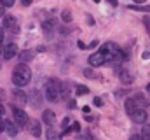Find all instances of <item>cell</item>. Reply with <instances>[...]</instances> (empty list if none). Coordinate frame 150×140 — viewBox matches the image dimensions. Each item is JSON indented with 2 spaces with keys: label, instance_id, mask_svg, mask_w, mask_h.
<instances>
[{
  "label": "cell",
  "instance_id": "28",
  "mask_svg": "<svg viewBox=\"0 0 150 140\" xmlns=\"http://www.w3.org/2000/svg\"><path fill=\"white\" fill-rule=\"evenodd\" d=\"M75 105H77V104H75V102H74V100H72V102H70V104H68V107H70V109H74V107H75Z\"/></svg>",
  "mask_w": 150,
  "mask_h": 140
},
{
  "label": "cell",
  "instance_id": "5",
  "mask_svg": "<svg viewBox=\"0 0 150 140\" xmlns=\"http://www.w3.org/2000/svg\"><path fill=\"white\" fill-rule=\"evenodd\" d=\"M129 116H131V117H133V121H134V123H138V124H142V123H145V121H147V110H145V109H142V107L134 109Z\"/></svg>",
  "mask_w": 150,
  "mask_h": 140
},
{
  "label": "cell",
  "instance_id": "13",
  "mask_svg": "<svg viewBox=\"0 0 150 140\" xmlns=\"http://www.w3.org/2000/svg\"><path fill=\"white\" fill-rule=\"evenodd\" d=\"M5 130H7V133L11 135V137H16L18 135V124H12V123H5Z\"/></svg>",
  "mask_w": 150,
  "mask_h": 140
},
{
  "label": "cell",
  "instance_id": "25",
  "mask_svg": "<svg viewBox=\"0 0 150 140\" xmlns=\"http://www.w3.org/2000/svg\"><path fill=\"white\" fill-rule=\"evenodd\" d=\"M21 4H23V5H30V4H32V0H21Z\"/></svg>",
  "mask_w": 150,
  "mask_h": 140
},
{
  "label": "cell",
  "instance_id": "4",
  "mask_svg": "<svg viewBox=\"0 0 150 140\" xmlns=\"http://www.w3.org/2000/svg\"><path fill=\"white\" fill-rule=\"evenodd\" d=\"M12 110H14V121H16L18 126H25V124H28V116H26V112H23V110L18 109V107H14Z\"/></svg>",
  "mask_w": 150,
  "mask_h": 140
},
{
  "label": "cell",
  "instance_id": "14",
  "mask_svg": "<svg viewBox=\"0 0 150 140\" xmlns=\"http://www.w3.org/2000/svg\"><path fill=\"white\" fill-rule=\"evenodd\" d=\"M21 61L23 63H28V61H32L33 60V51H21Z\"/></svg>",
  "mask_w": 150,
  "mask_h": 140
},
{
  "label": "cell",
  "instance_id": "12",
  "mask_svg": "<svg viewBox=\"0 0 150 140\" xmlns=\"http://www.w3.org/2000/svg\"><path fill=\"white\" fill-rule=\"evenodd\" d=\"M30 133L35 135V137H40V133H42V130H40V123H37V121L30 123Z\"/></svg>",
  "mask_w": 150,
  "mask_h": 140
},
{
  "label": "cell",
  "instance_id": "10",
  "mask_svg": "<svg viewBox=\"0 0 150 140\" xmlns=\"http://www.w3.org/2000/svg\"><path fill=\"white\" fill-rule=\"evenodd\" d=\"M119 75H120V81H122L124 84H131V82H133V75H131L127 70H120Z\"/></svg>",
  "mask_w": 150,
  "mask_h": 140
},
{
  "label": "cell",
  "instance_id": "26",
  "mask_svg": "<svg viewBox=\"0 0 150 140\" xmlns=\"http://www.w3.org/2000/svg\"><path fill=\"white\" fill-rule=\"evenodd\" d=\"M0 16H4V4L0 2Z\"/></svg>",
  "mask_w": 150,
  "mask_h": 140
},
{
  "label": "cell",
  "instance_id": "3",
  "mask_svg": "<svg viewBox=\"0 0 150 140\" xmlns=\"http://www.w3.org/2000/svg\"><path fill=\"white\" fill-rule=\"evenodd\" d=\"M59 89H61L59 82H58L56 79H51V82L47 84V91H45L47 100H49V102H58V100H59V96H61Z\"/></svg>",
  "mask_w": 150,
  "mask_h": 140
},
{
  "label": "cell",
  "instance_id": "15",
  "mask_svg": "<svg viewBox=\"0 0 150 140\" xmlns=\"http://www.w3.org/2000/svg\"><path fill=\"white\" fill-rule=\"evenodd\" d=\"M79 130H80V124L75 121V123H72V126H70V128H65V130H63V133H61V135H68L70 131H79Z\"/></svg>",
  "mask_w": 150,
  "mask_h": 140
},
{
  "label": "cell",
  "instance_id": "6",
  "mask_svg": "<svg viewBox=\"0 0 150 140\" xmlns=\"http://www.w3.org/2000/svg\"><path fill=\"white\" fill-rule=\"evenodd\" d=\"M16 54H18V46H16V44L11 42V44H7V46L4 47V58H5V60H12Z\"/></svg>",
  "mask_w": 150,
  "mask_h": 140
},
{
  "label": "cell",
  "instance_id": "2",
  "mask_svg": "<svg viewBox=\"0 0 150 140\" xmlns=\"http://www.w3.org/2000/svg\"><path fill=\"white\" fill-rule=\"evenodd\" d=\"M100 53L103 54V58H105V61H113V60H124L126 58V54L115 46L112 42H108V44H105L101 49H100Z\"/></svg>",
  "mask_w": 150,
  "mask_h": 140
},
{
  "label": "cell",
  "instance_id": "21",
  "mask_svg": "<svg viewBox=\"0 0 150 140\" xmlns=\"http://www.w3.org/2000/svg\"><path fill=\"white\" fill-rule=\"evenodd\" d=\"M0 2H2V4H4V7H12V5H14V2H16V0H0Z\"/></svg>",
  "mask_w": 150,
  "mask_h": 140
},
{
  "label": "cell",
  "instance_id": "1",
  "mask_svg": "<svg viewBox=\"0 0 150 140\" xmlns=\"http://www.w3.org/2000/svg\"><path fill=\"white\" fill-rule=\"evenodd\" d=\"M30 79H32V70L26 63L21 61L19 65H16V69L12 72V82L16 88H25L30 82Z\"/></svg>",
  "mask_w": 150,
  "mask_h": 140
},
{
  "label": "cell",
  "instance_id": "29",
  "mask_svg": "<svg viewBox=\"0 0 150 140\" xmlns=\"http://www.w3.org/2000/svg\"><path fill=\"white\" fill-rule=\"evenodd\" d=\"M108 4L110 5H117V0H108Z\"/></svg>",
  "mask_w": 150,
  "mask_h": 140
},
{
  "label": "cell",
  "instance_id": "23",
  "mask_svg": "<svg viewBox=\"0 0 150 140\" xmlns=\"http://www.w3.org/2000/svg\"><path fill=\"white\" fill-rule=\"evenodd\" d=\"M94 105H96V107H101V105H103V100H101V98H94Z\"/></svg>",
  "mask_w": 150,
  "mask_h": 140
},
{
  "label": "cell",
  "instance_id": "34",
  "mask_svg": "<svg viewBox=\"0 0 150 140\" xmlns=\"http://www.w3.org/2000/svg\"><path fill=\"white\" fill-rule=\"evenodd\" d=\"M149 91H150V84H149Z\"/></svg>",
  "mask_w": 150,
  "mask_h": 140
},
{
  "label": "cell",
  "instance_id": "9",
  "mask_svg": "<svg viewBox=\"0 0 150 140\" xmlns=\"http://www.w3.org/2000/svg\"><path fill=\"white\" fill-rule=\"evenodd\" d=\"M42 121H44L47 126H52V124L56 123V116H54V112H52V110H44V112H42Z\"/></svg>",
  "mask_w": 150,
  "mask_h": 140
},
{
  "label": "cell",
  "instance_id": "11",
  "mask_svg": "<svg viewBox=\"0 0 150 140\" xmlns=\"http://www.w3.org/2000/svg\"><path fill=\"white\" fill-rule=\"evenodd\" d=\"M12 96H14V100L21 102V105L26 104V95H25L23 91H19V89H14V91H12Z\"/></svg>",
  "mask_w": 150,
  "mask_h": 140
},
{
  "label": "cell",
  "instance_id": "18",
  "mask_svg": "<svg viewBox=\"0 0 150 140\" xmlns=\"http://www.w3.org/2000/svg\"><path fill=\"white\" fill-rule=\"evenodd\" d=\"M75 93H77V95H87V93H89V88L79 84V86H75Z\"/></svg>",
  "mask_w": 150,
  "mask_h": 140
},
{
  "label": "cell",
  "instance_id": "8",
  "mask_svg": "<svg viewBox=\"0 0 150 140\" xmlns=\"http://www.w3.org/2000/svg\"><path fill=\"white\" fill-rule=\"evenodd\" d=\"M103 63H105V58H103L101 53H94V54L89 56V65L91 67H101Z\"/></svg>",
  "mask_w": 150,
  "mask_h": 140
},
{
  "label": "cell",
  "instance_id": "30",
  "mask_svg": "<svg viewBox=\"0 0 150 140\" xmlns=\"http://www.w3.org/2000/svg\"><path fill=\"white\" fill-rule=\"evenodd\" d=\"M0 100H4V89H0Z\"/></svg>",
  "mask_w": 150,
  "mask_h": 140
},
{
  "label": "cell",
  "instance_id": "7",
  "mask_svg": "<svg viewBox=\"0 0 150 140\" xmlns=\"http://www.w3.org/2000/svg\"><path fill=\"white\" fill-rule=\"evenodd\" d=\"M4 26L9 28L12 34H18V21H16V18H12V16H5V18H4Z\"/></svg>",
  "mask_w": 150,
  "mask_h": 140
},
{
  "label": "cell",
  "instance_id": "20",
  "mask_svg": "<svg viewBox=\"0 0 150 140\" xmlns=\"http://www.w3.org/2000/svg\"><path fill=\"white\" fill-rule=\"evenodd\" d=\"M63 19H65L67 23L72 21V14H70V11H65V12H63Z\"/></svg>",
  "mask_w": 150,
  "mask_h": 140
},
{
  "label": "cell",
  "instance_id": "27",
  "mask_svg": "<svg viewBox=\"0 0 150 140\" xmlns=\"http://www.w3.org/2000/svg\"><path fill=\"white\" fill-rule=\"evenodd\" d=\"M4 112H5V110H4V107H2V104H0V117L4 116Z\"/></svg>",
  "mask_w": 150,
  "mask_h": 140
},
{
  "label": "cell",
  "instance_id": "17",
  "mask_svg": "<svg viewBox=\"0 0 150 140\" xmlns=\"http://www.w3.org/2000/svg\"><path fill=\"white\" fill-rule=\"evenodd\" d=\"M133 100H134V104H136V109H138V107L145 109V98H143L142 95H136V96H134Z\"/></svg>",
  "mask_w": 150,
  "mask_h": 140
},
{
  "label": "cell",
  "instance_id": "31",
  "mask_svg": "<svg viewBox=\"0 0 150 140\" xmlns=\"http://www.w3.org/2000/svg\"><path fill=\"white\" fill-rule=\"evenodd\" d=\"M133 2H136V4H143L145 0H133Z\"/></svg>",
  "mask_w": 150,
  "mask_h": 140
},
{
  "label": "cell",
  "instance_id": "22",
  "mask_svg": "<svg viewBox=\"0 0 150 140\" xmlns=\"http://www.w3.org/2000/svg\"><path fill=\"white\" fill-rule=\"evenodd\" d=\"M5 123H7V121L0 117V133H2V131H5Z\"/></svg>",
  "mask_w": 150,
  "mask_h": 140
},
{
  "label": "cell",
  "instance_id": "33",
  "mask_svg": "<svg viewBox=\"0 0 150 140\" xmlns=\"http://www.w3.org/2000/svg\"><path fill=\"white\" fill-rule=\"evenodd\" d=\"M149 137H150V128H149Z\"/></svg>",
  "mask_w": 150,
  "mask_h": 140
},
{
  "label": "cell",
  "instance_id": "16",
  "mask_svg": "<svg viewBox=\"0 0 150 140\" xmlns=\"http://www.w3.org/2000/svg\"><path fill=\"white\" fill-rule=\"evenodd\" d=\"M134 109H136L134 100H133V98H127V100H126V112H127V114H131Z\"/></svg>",
  "mask_w": 150,
  "mask_h": 140
},
{
  "label": "cell",
  "instance_id": "32",
  "mask_svg": "<svg viewBox=\"0 0 150 140\" xmlns=\"http://www.w3.org/2000/svg\"><path fill=\"white\" fill-rule=\"evenodd\" d=\"M93 2H94V4H100V2H101V0H93Z\"/></svg>",
  "mask_w": 150,
  "mask_h": 140
},
{
  "label": "cell",
  "instance_id": "19",
  "mask_svg": "<svg viewBox=\"0 0 150 140\" xmlns=\"http://www.w3.org/2000/svg\"><path fill=\"white\" fill-rule=\"evenodd\" d=\"M54 25H56V23H54V19H51V21H44V25H42V26H44V30H45V32H51V30L54 28Z\"/></svg>",
  "mask_w": 150,
  "mask_h": 140
},
{
  "label": "cell",
  "instance_id": "24",
  "mask_svg": "<svg viewBox=\"0 0 150 140\" xmlns=\"http://www.w3.org/2000/svg\"><path fill=\"white\" fill-rule=\"evenodd\" d=\"M2 42H4V30L0 28V46H2Z\"/></svg>",
  "mask_w": 150,
  "mask_h": 140
}]
</instances>
